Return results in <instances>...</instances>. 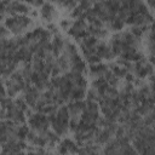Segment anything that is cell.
Returning a JSON list of instances; mask_svg holds the SVG:
<instances>
[{"instance_id":"5b68a950","label":"cell","mask_w":155,"mask_h":155,"mask_svg":"<svg viewBox=\"0 0 155 155\" xmlns=\"http://www.w3.org/2000/svg\"><path fill=\"white\" fill-rule=\"evenodd\" d=\"M108 70H109V65L104 62H99L94 64H88L87 74L93 79H98V78H104Z\"/></svg>"},{"instance_id":"6da1fadb","label":"cell","mask_w":155,"mask_h":155,"mask_svg":"<svg viewBox=\"0 0 155 155\" xmlns=\"http://www.w3.org/2000/svg\"><path fill=\"white\" fill-rule=\"evenodd\" d=\"M7 30L10 31L11 35L13 36H21L27 34L34 28L33 18L29 17L28 15H12V16H6L2 19V23Z\"/></svg>"},{"instance_id":"7a4b0ae2","label":"cell","mask_w":155,"mask_h":155,"mask_svg":"<svg viewBox=\"0 0 155 155\" xmlns=\"http://www.w3.org/2000/svg\"><path fill=\"white\" fill-rule=\"evenodd\" d=\"M51 130L56 132L59 137L65 136L70 132V115L65 104L59 105L52 114L48 115Z\"/></svg>"},{"instance_id":"3957f363","label":"cell","mask_w":155,"mask_h":155,"mask_svg":"<svg viewBox=\"0 0 155 155\" xmlns=\"http://www.w3.org/2000/svg\"><path fill=\"white\" fill-rule=\"evenodd\" d=\"M27 124H28V126H29L30 130L38 131V132L47 131V130L51 128L48 115H46L44 113L34 111L30 108L27 111Z\"/></svg>"},{"instance_id":"277c9868","label":"cell","mask_w":155,"mask_h":155,"mask_svg":"<svg viewBox=\"0 0 155 155\" xmlns=\"http://www.w3.org/2000/svg\"><path fill=\"white\" fill-rule=\"evenodd\" d=\"M39 13L40 17L46 21L47 23H53L54 18L58 16V10L54 6V4L52 2H44L42 6L39 8Z\"/></svg>"}]
</instances>
